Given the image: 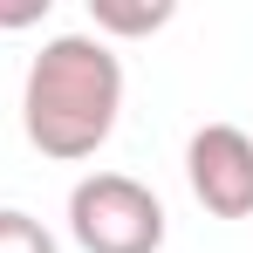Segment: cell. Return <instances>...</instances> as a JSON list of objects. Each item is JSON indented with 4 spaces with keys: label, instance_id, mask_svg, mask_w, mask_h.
I'll return each instance as SVG.
<instances>
[{
    "label": "cell",
    "instance_id": "277c9868",
    "mask_svg": "<svg viewBox=\"0 0 253 253\" xmlns=\"http://www.w3.org/2000/svg\"><path fill=\"white\" fill-rule=\"evenodd\" d=\"M171 0H89V35L96 42H137V35H158L171 28Z\"/></svg>",
    "mask_w": 253,
    "mask_h": 253
},
{
    "label": "cell",
    "instance_id": "5b68a950",
    "mask_svg": "<svg viewBox=\"0 0 253 253\" xmlns=\"http://www.w3.org/2000/svg\"><path fill=\"white\" fill-rule=\"evenodd\" d=\"M0 253H55V233H48L35 212H0Z\"/></svg>",
    "mask_w": 253,
    "mask_h": 253
},
{
    "label": "cell",
    "instance_id": "8992f818",
    "mask_svg": "<svg viewBox=\"0 0 253 253\" xmlns=\"http://www.w3.org/2000/svg\"><path fill=\"white\" fill-rule=\"evenodd\" d=\"M42 14H48V0H7L0 7V28H35Z\"/></svg>",
    "mask_w": 253,
    "mask_h": 253
},
{
    "label": "cell",
    "instance_id": "6da1fadb",
    "mask_svg": "<svg viewBox=\"0 0 253 253\" xmlns=\"http://www.w3.org/2000/svg\"><path fill=\"white\" fill-rule=\"evenodd\" d=\"M124 117V62L96 35H55L28 62L21 83V130L55 165H83L110 144Z\"/></svg>",
    "mask_w": 253,
    "mask_h": 253
},
{
    "label": "cell",
    "instance_id": "7a4b0ae2",
    "mask_svg": "<svg viewBox=\"0 0 253 253\" xmlns=\"http://www.w3.org/2000/svg\"><path fill=\"white\" fill-rule=\"evenodd\" d=\"M69 233L83 253H158L165 247V199L130 171H89L69 192Z\"/></svg>",
    "mask_w": 253,
    "mask_h": 253
},
{
    "label": "cell",
    "instance_id": "3957f363",
    "mask_svg": "<svg viewBox=\"0 0 253 253\" xmlns=\"http://www.w3.org/2000/svg\"><path fill=\"white\" fill-rule=\"evenodd\" d=\"M185 178H192V199L212 219H253V130H240V124L192 130Z\"/></svg>",
    "mask_w": 253,
    "mask_h": 253
}]
</instances>
